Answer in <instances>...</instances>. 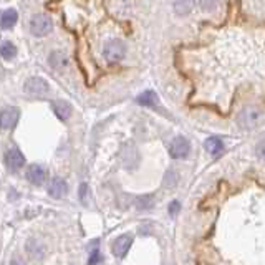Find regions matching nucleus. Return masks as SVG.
I'll return each mask as SVG.
<instances>
[{"instance_id":"14","label":"nucleus","mask_w":265,"mask_h":265,"mask_svg":"<svg viewBox=\"0 0 265 265\" xmlns=\"http://www.w3.org/2000/svg\"><path fill=\"white\" fill-rule=\"evenodd\" d=\"M17 20H19V12H17L15 9H9L2 14V19H0V27H2L4 30H9V28H12L15 25Z\"/></svg>"},{"instance_id":"3","label":"nucleus","mask_w":265,"mask_h":265,"mask_svg":"<svg viewBox=\"0 0 265 265\" xmlns=\"http://www.w3.org/2000/svg\"><path fill=\"white\" fill-rule=\"evenodd\" d=\"M103 55L106 58V62L118 63V62H121V60L124 58V55H126V47H124V43L121 40H110L105 45Z\"/></svg>"},{"instance_id":"24","label":"nucleus","mask_w":265,"mask_h":265,"mask_svg":"<svg viewBox=\"0 0 265 265\" xmlns=\"http://www.w3.org/2000/svg\"><path fill=\"white\" fill-rule=\"evenodd\" d=\"M179 209H181V204L179 202H171L169 204V212H171V215H176L179 212Z\"/></svg>"},{"instance_id":"5","label":"nucleus","mask_w":265,"mask_h":265,"mask_svg":"<svg viewBox=\"0 0 265 265\" xmlns=\"http://www.w3.org/2000/svg\"><path fill=\"white\" fill-rule=\"evenodd\" d=\"M19 116L20 113L17 108L14 106H5L2 111H0V128L4 131L14 129L15 124L19 123Z\"/></svg>"},{"instance_id":"16","label":"nucleus","mask_w":265,"mask_h":265,"mask_svg":"<svg viewBox=\"0 0 265 265\" xmlns=\"http://www.w3.org/2000/svg\"><path fill=\"white\" fill-rule=\"evenodd\" d=\"M138 103L141 106H148V108H156L159 105L158 95L154 92H144L141 96H138Z\"/></svg>"},{"instance_id":"15","label":"nucleus","mask_w":265,"mask_h":265,"mask_svg":"<svg viewBox=\"0 0 265 265\" xmlns=\"http://www.w3.org/2000/svg\"><path fill=\"white\" fill-rule=\"evenodd\" d=\"M204 148H206V151L209 154L212 156H217L222 153V149H224V143H222V140H219V138H209V140H206V143H204Z\"/></svg>"},{"instance_id":"17","label":"nucleus","mask_w":265,"mask_h":265,"mask_svg":"<svg viewBox=\"0 0 265 265\" xmlns=\"http://www.w3.org/2000/svg\"><path fill=\"white\" fill-rule=\"evenodd\" d=\"M172 5L178 15H188L194 7V0H172Z\"/></svg>"},{"instance_id":"10","label":"nucleus","mask_w":265,"mask_h":265,"mask_svg":"<svg viewBox=\"0 0 265 265\" xmlns=\"http://www.w3.org/2000/svg\"><path fill=\"white\" fill-rule=\"evenodd\" d=\"M47 179V171L43 166L32 164L27 171V181H30L33 186H41Z\"/></svg>"},{"instance_id":"4","label":"nucleus","mask_w":265,"mask_h":265,"mask_svg":"<svg viewBox=\"0 0 265 265\" xmlns=\"http://www.w3.org/2000/svg\"><path fill=\"white\" fill-rule=\"evenodd\" d=\"M23 90H25V93L28 96H35V98H38V96H43V95L48 93L50 85H48V81L45 80V78L32 76V78H28V80L25 81V86H23Z\"/></svg>"},{"instance_id":"21","label":"nucleus","mask_w":265,"mask_h":265,"mask_svg":"<svg viewBox=\"0 0 265 265\" xmlns=\"http://www.w3.org/2000/svg\"><path fill=\"white\" fill-rule=\"evenodd\" d=\"M88 184H85V183H81L80 184V199H81V202H88Z\"/></svg>"},{"instance_id":"8","label":"nucleus","mask_w":265,"mask_h":265,"mask_svg":"<svg viewBox=\"0 0 265 265\" xmlns=\"http://www.w3.org/2000/svg\"><path fill=\"white\" fill-rule=\"evenodd\" d=\"M48 63H50V66L53 70H57V71H63L68 68V65H70V58L68 55H66L65 52L62 50H53L50 53V57H48Z\"/></svg>"},{"instance_id":"12","label":"nucleus","mask_w":265,"mask_h":265,"mask_svg":"<svg viewBox=\"0 0 265 265\" xmlns=\"http://www.w3.org/2000/svg\"><path fill=\"white\" fill-rule=\"evenodd\" d=\"M48 194L53 199H62L66 194V183L62 178H53L48 184Z\"/></svg>"},{"instance_id":"13","label":"nucleus","mask_w":265,"mask_h":265,"mask_svg":"<svg viewBox=\"0 0 265 265\" xmlns=\"http://www.w3.org/2000/svg\"><path fill=\"white\" fill-rule=\"evenodd\" d=\"M27 252L28 255H32L33 258H41L45 255V245L37 237H32L27 240Z\"/></svg>"},{"instance_id":"1","label":"nucleus","mask_w":265,"mask_h":265,"mask_svg":"<svg viewBox=\"0 0 265 265\" xmlns=\"http://www.w3.org/2000/svg\"><path fill=\"white\" fill-rule=\"evenodd\" d=\"M263 113L257 106H245L242 111L237 114V124L242 129H254L262 121Z\"/></svg>"},{"instance_id":"23","label":"nucleus","mask_w":265,"mask_h":265,"mask_svg":"<svg viewBox=\"0 0 265 265\" xmlns=\"http://www.w3.org/2000/svg\"><path fill=\"white\" fill-rule=\"evenodd\" d=\"M98 262H101L100 252H98V250H93V252H92V257H90V260H88V263H98Z\"/></svg>"},{"instance_id":"22","label":"nucleus","mask_w":265,"mask_h":265,"mask_svg":"<svg viewBox=\"0 0 265 265\" xmlns=\"http://www.w3.org/2000/svg\"><path fill=\"white\" fill-rule=\"evenodd\" d=\"M257 156L260 159H265V140L257 144Z\"/></svg>"},{"instance_id":"7","label":"nucleus","mask_w":265,"mask_h":265,"mask_svg":"<svg viewBox=\"0 0 265 265\" xmlns=\"http://www.w3.org/2000/svg\"><path fill=\"white\" fill-rule=\"evenodd\" d=\"M5 164H7L10 172H17L22 169L23 164H25V156L22 154L20 149L12 148L7 151V154H5Z\"/></svg>"},{"instance_id":"20","label":"nucleus","mask_w":265,"mask_h":265,"mask_svg":"<svg viewBox=\"0 0 265 265\" xmlns=\"http://www.w3.org/2000/svg\"><path fill=\"white\" fill-rule=\"evenodd\" d=\"M153 204H154V197H153V196H144V197L138 199V207H141V209L151 207Z\"/></svg>"},{"instance_id":"11","label":"nucleus","mask_w":265,"mask_h":265,"mask_svg":"<svg viewBox=\"0 0 265 265\" xmlns=\"http://www.w3.org/2000/svg\"><path fill=\"white\" fill-rule=\"evenodd\" d=\"M52 110H53V113L57 114V118L60 119V121H68L70 116H71V111H73L68 101H63V100L53 101Z\"/></svg>"},{"instance_id":"6","label":"nucleus","mask_w":265,"mask_h":265,"mask_svg":"<svg viewBox=\"0 0 265 265\" xmlns=\"http://www.w3.org/2000/svg\"><path fill=\"white\" fill-rule=\"evenodd\" d=\"M189 151H191V144L183 136L174 138V140L171 141V144H169V154L172 156L174 159H184L186 156L189 154Z\"/></svg>"},{"instance_id":"18","label":"nucleus","mask_w":265,"mask_h":265,"mask_svg":"<svg viewBox=\"0 0 265 265\" xmlns=\"http://www.w3.org/2000/svg\"><path fill=\"white\" fill-rule=\"evenodd\" d=\"M15 55H17V47L12 41H4L0 45V57L4 60H12Z\"/></svg>"},{"instance_id":"2","label":"nucleus","mask_w":265,"mask_h":265,"mask_svg":"<svg viewBox=\"0 0 265 265\" xmlns=\"http://www.w3.org/2000/svg\"><path fill=\"white\" fill-rule=\"evenodd\" d=\"M53 30V22L47 14H35L30 20V32L35 37H45Z\"/></svg>"},{"instance_id":"9","label":"nucleus","mask_w":265,"mask_h":265,"mask_svg":"<svg viewBox=\"0 0 265 265\" xmlns=\"http://www.w3.org/2000/svg\"><path fill=\"white\" fill-rule=\"evenodd\" d=\"M131 245H132V236H129V234L119 236L113 242V254L116 255L118 258H123L126 254H128V250H129Z\"/></svg>"},{"instance_id":"19","label":"nucleus","mask_w":265,"mask_h":265,"mask_svg":"<svg viewBox=\"0 0 265 265\" xmlns=\"http://www.w3.org/2000/svg\"><path fill=\"white\" fill-rule=\"evenodd\" d=\"M199 5H201L202 10L212 12V10L219 5V0H199Z\"/></svg>"}]
</instances>
